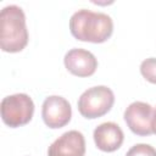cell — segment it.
Returning <instances> with one entry per match:
<instances>
[{"mask_svg":"<svg viewBox=\"0 0 156 156\" xmlns=\"http://www.w3.org/2000/svg\"><path fill=\"white\" fill-rule=\"evenodd\" d=\"M0 113L2 122L10 128H18L29 123L34 115V102L28 94L17 93L1 100Z\"/></svg>","mask_w":156,"mask_h":156,"instance_id":"cell-4","label":"cell"},{"mask_svg":"<svg viewBox=\"0 0 156 156\" xmlns=\"http://www.w3.org/2000/svg\"><path fill=\"white\" fill-rule=\"evenodd\" d=\"M152 129H154V134H156V108H154V119H152Z\"/></svg>","mask_w":156,"mask_h":156,"instance_id":"cell-12","label":"cell"},{"mask_svg":"<svg viewBox=\"0 0 156 156\" xmlns=\"http://www.w3.org/2000/svg\"><path fill=\"white\" fill-rule=\"evenodd\" d=\"M127 127L139 136H147L154 133V108L144 101H134L128 105L123 113Z\"/></svg>","mask_w":156,"mask_h":156,"instance_id":"cell-5","label":"cell"},{"mask_svg":"<svg viewBox=\"0 0 156 156\" xmlns=\"http://www.w3.org/2000/svg\"><path fill=\"white\" fill-rule=\"evenodd\" d=\"M69 32L79 41L101 44L111 38L113 21L107 13L80 9L69 18Z\"/></svg>","mask_w":156,"mask_h":156,"instance_id":"cell-1","label":"cell"},{"mask_svg":"<svg viewBox=\"0 0 156 156\" xmlns=\"http://www.w3.org/2000/svg\"><path fill=\"white\" fill-rule=\"evenodd\" d=\"M63 65L76 77H90L98 68V58L93 52L82 48H73L65 54Z\"/></svg>","mask_w":156,"mask_h":156,"instance_id":"cell-7","label":"cell"},{"mask_svg":"<svg viewBox=\"0 0 156 156\" xmlns=\"http://www.w3.org/2000/svg\"><path fill=\"white\" fill-rule=\"evenodd\" d=\"M95 146L104 152H113L118 150L124 140L122 128L115 122H104L93 132Z\"/></svg>","mask_w":156,"mask_h":156,"instance_id":"cell-9","label":"cell"},{"mask_svg":"<svg viewBox=\"0 0 156 156\" xmlns=\"http://www.w3.org/2000/svg\"><path fill=\"white\" fill-rule=\"evenodd\" d=\"M41 118L46 127L58 129L69 123L72 118V107L67 99L60 95L45 98L41 105Z\"/></svg>","mask_w":156,"mask_h":156,"instance_id":"cell-6","label":"cell"},{"mask_svg":"<svg viewBox=\"0 0 156 156\" xmlns=\"http://www.w3.org/2000/svg\"><path fill=\"white\" fill-rule=\"evenodd\" d=\"M115 104V94L106 85H96L84 90L78 101V111L87 119L102 117L111 111Z\"/></svg>","mask_w":156,"mask_h":156,"instance_id":"cell-3","label":"cell"},{"mask_svg":"<svg viewBox=\"0 0 156 156\" xmlns=\"http://www.w3.org/2000/svg\"><path fill=\"white\" fill-rule=\"evenodd\" d=\"M29 40L26 15L22 7L7 5L0 12V48L4 52L22 51Z\"/></svg>","mask_w":156,"mask_h":156,"instance_id":"cell-2","label":"cell"},{"mask_svg":"<svg viewBox=\"0 0 156 156\" xmlns=\"http://www.w3.org/2000/svg\"><path fill=\"white\" fill-rule=\"evenodd\" d=\"M85 138L79 130H68L61 134L48 149V156H84Z\"/></svg>","mask_w":156,"mask_h":156,"instance_id":"cell-8","label":"cell"},{"mask_svg":"<svg viewBox=\"0 0 156 156\" xmlns=\"http://www.w3.org/2000/svg\"><path fill=\"white\" fill-rule=\"evenodd\" d=\"M141 76L151 84H156V58L149 57L141 61L140 63Z\"/></svg>","mask_w":156,"mask_h":156,"instance_id":"cell-10","label":"cell"},{"mask_svg":"<svg viewBox=\"0 0 156 156\" xmlns=\"http://www.w3.org/2000/svg\"><path fill=\"white\" fill-rule=\"evenodd\" d=\"M126 156H156V149L149 144L139 143L133 145L126 152Z\"/></svg>","mask_w":156,"mask_h":156,"instance_id":"cell-11","label":"cell"}]
</instances>
